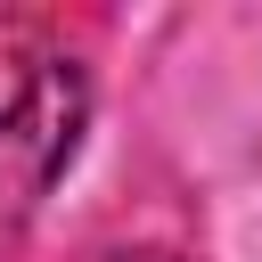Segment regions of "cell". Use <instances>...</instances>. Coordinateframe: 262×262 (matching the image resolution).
I'll return each instance as SVG.
<instances>
[{"label":"cell","mask_w":262,"mask_h":262,"mask_svg":"<svg viewBox=\"0 0 262 262\" xmlns=\"http://www.w3.org/2000/svg\"><path fill=\"white\" fill-rule=\"evenodd\" d=\"M82 123H90L82 57L57 33L0 16V237L41 213V196L82 147Z\"/></svg>","instance_id":"cell-1"},{"label":"cell","mask_w":262,"mask_h":262,"mask_svg":"<svg viewBox=\"0 0 262 262\" xmlns=\"http://www.w3.org/2000/svg\"><path fill=\"white\" fill-rule=\"evenodd\" d=\"M90 262H188V254H172V246H106Z\"/></svg>","instance_id":"cell-2"}]
</instances>
